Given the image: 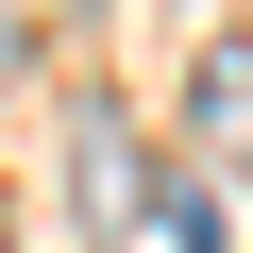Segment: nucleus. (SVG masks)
Instances as JSON below:
<instances>
[{
    "mask_svg": "<svg viewBox=\"0 0 253 253\" xmlns=\"http://www.w3.org/2000/svg\"><path fill=\"white\" fill-rule=\"evenodd\" d=\"M203 135L253 169V51H203Z\"/></svg>",
    "mask_w": 253,
    "mask_h": 253,
    "instance_id": "obj_1",
    "label": "nucleus"
},
{
    "mask_svg": "<svg viewBox=\"0 0 253 253\" xmlns=\"http://www.w3.org/2000/svg\"><path fill=\"white\" fill-rule=\"evenodd\" d=\"M68 186H84V219H135V203H152V169L118 152V135H84V169H68Z\"/></svg>",
    "mask_w": 253,
    "mask_h": 253,
    "instance_id": "obj_2",
    "label": "nucleus"
}]
</instances>
